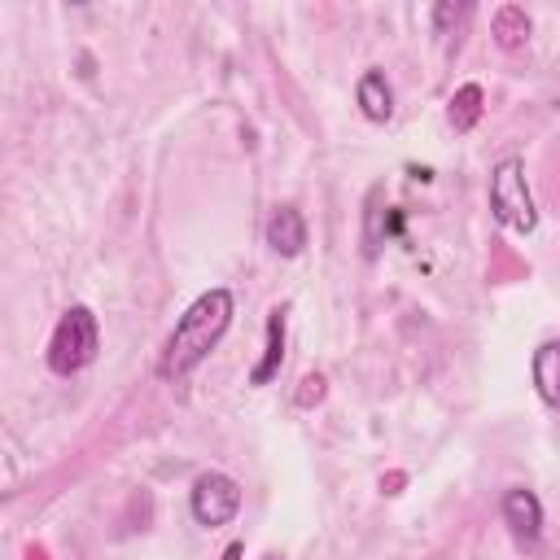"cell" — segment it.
I'll use <instances>...</instances> for the list:
<instances>
[{"label": "cell", "mask_w": 560, "mask_h": 560, "mask_svg": "<svg viewBox=\"0 0 560 560\" xmlns=\"http://www.w3.org/2000/svg\"><path fill=\"white\" fill-rule=\"evenodd\" d=\"M232 311H236V302H232V293H228L223 284H219V289H206V293L175 319L171 337L162 341L158 376H162V381H184V376L223 341V332H228V324H232Z\"/></svg>", "instance_id": "6da1fadb"}, {"label": "cell", "mask_w": 560, "mask_h": 560, "mask_svg": "<svg viewBox=\"0 0 560 560\" xmlns=\"http://www.w3.org/2000/svg\"><path fill=\"white\" fill-rule=\"evenodd\" d=\"M96 350H101V324H96L92 306L74 302V306L57 319L44 359H48V368H52L57 376H74V372H83V368L96 359Z\"/></svg>", "instance_id": "7a4b0ae2"}, {"label": "cell", "mask_w": 560, "mask_h": 560, "mask_svg": "<svg viewBox=\"0 0 560 560\" xmlns=\"http://www.w3.org/2000/svg\"><path fill=\"white\" fill-rule=\"evenodd\" d=\"M490 210H494V219L508 232H521L525 236V232L538 228V210H534V197H529L525 162L521 158H503L490 171Z\"/></svg>", "instance_id": "3957f363"}, {"label": "cell", "mask_w": 560, "mask_h": 560, "mask_svg": "<svg viewBox=\"0 0 560 560\" xmlns=\"http://www.w3.org/2000/svg\"><path fill=\"white\" fill-rule=\"evenodd\" d=\"M188 508H192L197 525L219 529V525H228V521L241 512V486H236L228 472H214V468H210V472H201V477L192 481Z\"/></svg>", "instance_id": "277c9868"}, {"label": "cell", "mask_w": 560, "mask_h": 560, "mask_svg": "<svg viewBox=\"0 0 560 560\" xmlns=\"http://www.w3.org/2000/svg\"><path fill=\"white\" fill-rule=\"evenodd\" d=\"M499 512H503V525L512 529V538H521V542H534V538L542 534V503H538V494H534V490H525V486H512V490L503 494Z\"/></svg>", "instance_id": "5b68a950"}, {"label": "cell", "mask_w": 560, "mask_h": 560, "mask_svg": "<svg viewBox=\"0 0 560 560\" xmlns=\"http://www.w3.org/2000/svg\"><path fill=\"white\" fill-rule=\"evenodd\" d=\"M267 245L280 254V258H298L306 249V219L298 206H276L271 219H267Z\"/></svg>", "instance_id": "8992f818"}, {"label": "cell", "mask_w": 560, "mask_h": 560, "mask_svg": "<svg viewBox=\"0 0 560 560\" xmlns=\"http://www.w3.org/2000/svg\"><path fill=\"white\" fill-rule=\"evenodd\" d=\"M284 306H271L267 311V337H262V359L254 363V372H249V385H267L276 372H280V363H284Z\"/></svg>", "instance_id": "52a82bcc"}, {"label": "cell", "mask_w": 560, "mask_h": 560, "mask_svg": "<svg viewBox=\"0 0 560 560\" xmlns=\"http://www.w3.org/2000/svg\"><path fill=\"white\" fill-rule=\"evenodd\" d=\"M354 101H359V109H363L368 122H389V114H394V92H389V79L381 70H363L359 74Z\"/></svg>", "instance_id": "ba28073f"}, {"label": "cell", "mask_w": 560, "mask_h": 560, "mask_svg": "<svg viewBox=\"0 0 560 560\" xmlns=\"http://www.w3.org/2000/svg\"><path fill=\"white\" fill-rule=\"evenodd\" d=\"M529 376H534V389L547 407L560 411V341H542L529 359Z\"/></svg>", "instance_id": "9c48e42d"}, {"label": "cell", "mask_w": 560, "mask_h": 560, "mask_svg": "<svg viewBox=\"0 0 560 560\" xmlns=\"http://www.w3.org/2000/svg\"><path fill=\"white\" fill-rule=\"evenodd\" d=\"M490 35L503 52H516L529 44V13L521 4H499L494 18H490Z\"/></svg>", "instance_id": "30bf717a"}, {"label": "cell", "mask_w": 560, "mask_h": 560, "mask_svg": "<svg viewBox=\"0 0 560 560\" xmlns=\"http://www.w3.org/2000/svg\"><path fill=\"white\" fill-rule=\"evenodd\" d=\"M402 228V214L398 210H381V188H372V197H368V232H363V254L368 258H376L381 254V245L394 236Z\"/></svg>", "instance_id": "8fae6325"}, {"label": "cell", "mask_w": 560, "mask_h": 560, "mask_svg": "<svg viewBox=\"0 0 560 560\" xmlns=\"http://www.w3.org/2000/svg\"><path fill=\"white\" fill-rule=\"evenodd\" d=\"M481 109H486L481 83H464V88H455V96H451V105H446V118H451L455 131H472L477 118H481Z\"/></svg>", "instance_id": "7c38bea8"}, {"label": "cell", "mask_w": 560, "mask_h": 560, "mask_svg": "<svg viewBox=\"0 0 560 560\" xmlns=\"http://www.w3.org/2000/svg\"><path fill=\"white\" fill-rule=\"evenodd\" d=\"M468 18V4H433V26L438 35H451V26H459Z\"/></svg>", "instance_id": "4fadbf2b"}, {"label": "cell", "mask_w": 560, "mask_h": 560, "mask_svg": "<svg viewBox=\"0 0 560 560\" xmlns=\"http://www.w3.org/2000/svg\"><path fill=\"white\" fill-rule=\"evenodd\" d=\"M311 398H315V402L324 398V376H319V372H311V376H302V394H298V402L306 407Z\"/></svg>", "instance_id": "5bb4252c"}, {"label": "cell", "mask_w": 560, "mask_h": 560, "mask_svg": "<svg viewBox=\"0 0 560 560\" xmlns=\"http://www.w3.org/2000/svg\"><path fill=\"white\" fill-rule=\"evenodd\" d=\"M241 556H245V542H228V547H223V556H219V560H241Z\"/></svg>", "instance_id": "9a60e30c"}, {"label": "cell", "mask_w": 560, "mask_h": 560, "mask_svg": "<svg viewBox=\"0 0 560 560\" xmlns=\"http://www.w3.org/2000/svg\"><path fill=\"white\" fill-rule=\"evenodd\" d=\"M262 560H280V556H262Z\"/></svg>", "instance_id": "2e32d148"}]
</instances>
